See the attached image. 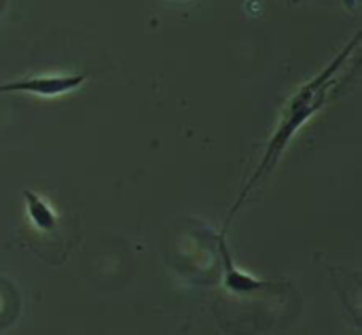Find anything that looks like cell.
<instances>
[{"mask_svg":"<svg viewBox=\"0 0 362 335\" xmlns=\"http://www.w3.org/2000/svg\"><path fill=\"white\" fill-rule=\"evenodd\" d=\"M358 42H361V32H356L354 36H352V40L316 74V76H312L310 81H305L291 98H288V102L284 104V108H282V115H280V121H278V125H276V130H274V134H272V138L267 140V147H265V151H263V155H261V161H259V166H257V170L250 174V178L246 181V185L242 187V191H240V195H238V200H235V204L231 206V210H229V217H227V221H225V227H223V232L227 234V227H229V223H231V219L238 215V210L242 208V204L250 198V193L274 172V168L278 166V161L282 159V155H284V151L288 149V144L293 142V138H295V134L327 104V100H329V96H331V91H333V87H335V83H337V76H339V72H341V68L346 66V62L352 57V53L356 51V47H358Z\"/></svg>","mask_w":362,"mask_h":335,"instance_id":"6da1fadb","label":"cell"},{"mask_svg":"<svg viewBox=\"0 0 362 335\" xmlns=\"http://www.w3.org/2000/svg\"><path fill=\"white\" fill-rule=\"evenodd\" d=\"M89 79L87 72L76 74H34L25 79H15L0 83V93H32L42 98H55L78 89Z\"/></svg>","mask_w":362,"mask_h":335,"instance_id":"7a4b0ae2","label":"cell"},{"mask_svg":"<svg viewBox=\"0 0 362 335\" xmlns=\"http://www.w3.org/2000/svg\"><path fill=\"white\" fill-rule=\"evenodd\" d=\"M225 232L218 234L216 238V246H218V257H221V263H223V270H225V289L231 291L233 295H250V293H257V291H265V289H278L280 285L278 283H269V280H259L242 270H238V266L233 263L231 259V253H229V246L225 242Z\"/></svg>","mask_w":362,"mask_h":335,"instance_id":"3957f363","label":"cell"},{"mask_svg":"<svg viewBox=\"0 0 362 335\" xmlns=\"http://www.w3.org/2000/svg\"><path fill=\"white\" fill-rule=\"evenodd\" d=\"M23 200H25V208H28L30 221L40 232H53L57 227V215L53 212V208L40 195H36L30 189H23Z\"/></svg>","mask_w":362,"mask_h":335,"instance_id":"277c9868","label":"cell"}]
</instances>
